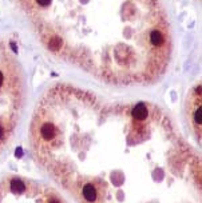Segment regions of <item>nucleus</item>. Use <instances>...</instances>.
Returning <instances> with one entry per match:
<instances>
[{"instance_id":"nucleus-1","label":"nucleus","mask_w":202,"mask_h":203,"mask_svg":"<svg viewBox=\"0 0 202 203\" xmlns=\"http://www.w3.org/2000/svg\"><path fill=\"white\" fill-rule=\"evenodd\" d=\"M28 140L76 203H201L199 158L150 102L108 103L54 86L35 106Z\"/></svg>"},{"instance_id":"nucleus-2","label":"nucleus","mask_w":202,"mask_h":203,"mask_svg":"<svg viewBox=\"0 0 202 203\" xmlns=\"http://www.w3.org/2000/svg\"><path fill=\"white\" fill-rule=\"evenodd\" d=\"M46 50L100 82L146 86L171 60L161 0H18Z\"/></svg>"},{"instance_id":"nucleus-3","label":"nucleus","mask_w":202,"mask_h":203,"mask_svg":"<svg viewBox=\"0 0 202 203\" xmlns=\"http://www.w3.org/2000/svg\"><path fill=\"white\" fill-rule=\"evenodd\" d=\"M0 203H67L51 186L30 178L7 175L0 180Z\"/></svg>"},{"instance_id":"nucleus-4","label":"nucleus","mask_w":202,"mask_h":203,"mask_svg":"<svg viewBox=\"0 0 202 203\" xmlns=\"http://www.w3.org/2000/svg\"><path fill=\"white\" fill-rule=\"evenodd\" d=\"M186 119L198 142H201L202 131V99H201V84L195 86L186 98Z\"/></svg>"}]
</instances>
